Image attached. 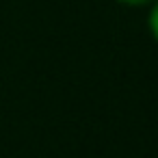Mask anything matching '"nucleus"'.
<instances>
[{
  "mask_svg": "<svg viewBox=\"0 0 158 158\" xmlns=\"http://www.w3.org/2000/svg\"><path fill=\"white\" fill-rule=\"evenodd\" d=\"M147 26H149L152 37H154L156 44H158V0H154V2H152V11H149V15H147Z\"/></svg>",
  "mask_w": 158,
  "mask_h": 158,
  "instance_id": "f257e3e1",
  "label": "nucleus"
},
{
  "mask_svg": "<svg viewBox=\"0 0 158 158\" xmlns=\"http://www.w3.org/2000/svg\"><path fill=\"white\" fill-rule=\"evenodd\" d=\"M117 2L126 7H145V5H152L154 0H117Z\"/></svg>",
  "mask_w": 158,
  "mask_h": 158,
  "instance_id": "f03ea898",
  "label": "nucleus"
}]
</instances>
